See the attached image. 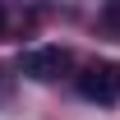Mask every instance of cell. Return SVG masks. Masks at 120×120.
<instances>
[{
    "mask_svg": "<svg viewBox=\"0 0 120 120\" xmlns=\"http://www.w3.org/2000/svg\"><path fill=\"white\" fill-rule=\"evenodd\" d=\"M79 92H83L88 102H97V106L120 102V65L116 60H92L88 69L79 74Z\"/></svg>",
    "mask_w": 120,
    "mask_h": 120,
    "instance_id": "1",
    "label": "cell"
},
{
    "mask_svg": "<svg viewBox=\"0 0 120 120\" xmlns=\"http://www.w3.org/2000/svg\"><path fill=\"white\" fill-rule=\"evenodd\" d=\"M69 69V51L65 46H28L19 56V74H28L32 83H56Z\"/></svg>",
    "mask_w": 120,
    "mask_h": 120,
    "instance_id": "2",
    "label": "cell"
},
{
    "mask_svg": "<svg viewBox=\"0 0 120 120\" xmlns=\"http://www.w3.org/2000/svg\"><path fill=\"white\" fill-rule=\"evenodd\" d=\"M102 23L111 32H120V0H106V5H102Z\"/></svg>",
    "mask_w": 120,
    "mask_h": 120,
    "instance_id": "3",
    "label": "cell"
},
{
    "mask_svg": "<svg viewBox=\"0 0 120 120\" xmlns=\"http://www.w3.org/2000/svg\"><path fill=\"white\" fill-rule=\"evenodd\" d=\"M5 23H9V14H5V0H0V32H5Z\"/></svg>",
    "mask_w": 120,
    "mask_h": 120,
    "instance_id": "4",
    "label": "cell"
}]
</instances>
